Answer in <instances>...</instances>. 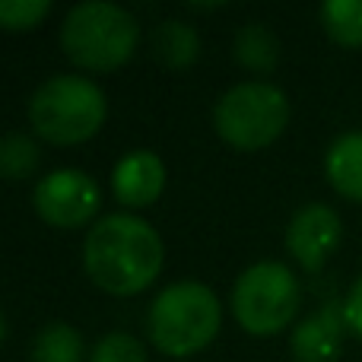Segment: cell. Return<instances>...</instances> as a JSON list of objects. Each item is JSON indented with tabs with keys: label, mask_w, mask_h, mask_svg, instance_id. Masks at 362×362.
<instances>
[{
	"label": "cell",
	"mask_w": 362,
	"mask_h": 362,
	"mask_svg": "<svg viewBox=\"0 0 362 362\" xmlns=\"http://www.w3.org/2000/svg\"><path fill=\"white\" fill-rule=\"evenodd\" d=\"M163 257L159 232L134 213H108L95 219L83 242V267L108 296H137L153 286Z\"/></svg>",
	"instance_id": "1"
},
{
	"label": "cell",
	"mask_w": 362,
	"mask_h": 362,
	"mask_svg": "<svg viewBox=\"0 0 362 362\" xmlns=\"http://www.w3.org/2000/svg\"><path fill=\"white\" fill-rule=\"evenodd\" d=\"M140 45V25L124 6L83 0L70 6L61 25V48L80 70L112 74L124 67Z\"/></svg>",
	"instance_id": "2"
},
{
	"label": "cell",
	"mask_w": 362,
	"mask_h": 362,
	"mask_svg": "<svg viewBox=\"0 0 362 362\" xmlns=\"http://www.w3.org/2000/svg\"><path fill=\"white\" fill-rule=\"evenodd\" d=\"M108 115L105 93L95 80L57 74L45 80L29 99V124L45 144L76 146L102 131Z\"/></svg>",
	"instance_id": "3"
},
{
	"label": "cell",
	"mask_w": 362,
	"mask_h": 362,
	"mask_svg": "<svg viewBox=\"0 0 362 362\" xmlns=\"http://www.w3.org/2000/svg\"><path fill=\"white\" fill-rule=\"evenodd\" d=\"M146 327L159 353L185 359L216 340L223 327V305L206 283L178 280L153 299Z\"/></svg>",
	"instance_id": "4"
},
{
	"label": "cell",
	"mask_w": 362,
	"mask_h": 362,
	"mask_svg": "<svg viewBox=\"0 0 362 362\" xmlns=\"http://www.w3.org/2000/svg\"><path fill=\"white\" fill-rule=\"evenodd\" d=\"M302 286L280 261H257L242 270L232 286V315L251 337H274L296 321Z\"/></svg>",
	"instance_id": "5"
},
{
	"label": "cell",
	"mask_w": 362,
	"mask_h": 362,
	"mask_svg": "<svg viewBox=\"0 0 362 362\" xmlns=\"http://www.w3.org/2000/svg\"><path fill=\"white\" fill-rule=\"evenodd\" d=\"M289 124V99L274 83H238L219 95L213 108V127L229 146L255 153L283 137Z\"/></svg>",
	"instance_id": "6"
},
{
	"label": "cell",
	"mask_w": 362,
	"mask_h": 362,
	"mask_svg": "<svg viewBox=\"0 0 362 362\" xmlns=\"http://www.w3.org/2000/svg\"><path fill=\"white\" fill-rule=\"evenodd\" d=\"M32 204H35L38 219H45L54 229H80L95 219L102 194L99 185L83 169H54L38 178Z\"/></svg>",
	"instance_id": "7"
},
{
	"label": "cell",
	"mask_w": 362,
	"mask_h": 362,
	"mask_svg": "<svg viewBox=\"0 0 362 362\" xmlns=\"http://www.w3.org/2000/svg\"><path fill=\"white\" fill-rule=\"evenodd\" d=\"M344 238L340 213L327 204H305L293 213L286 226V251L302 270L318 274Z\"/></svg>",
	"instance_id": "8"
},
{
	"label": "cell",
	"mask_w": 362,
	"mask_h": 362,
	"mask_svg": "<svg viewBox=\"0 0 362 362\" xmlns=\"http://www.w3.org/2000/svg\"><path fill=\"white\" fill-rule=\"evenodd\" d=\"M165 191V163L153 150H134L121 156L112 169V194L121 206L144 210Z\"/></svg>",
	"instance_id": "9"
},
{
	"label": "cell",
	"mask_w": 362,
	"mask_h": 362,
	"mask_svg": "<svg viewBox=\"0 0 362 362\" xmlns=\"http://www.w3.org/2000/svg\"><path fill=\"white\" fill-rule=\"evenodd\" d=\"M346 337L344 302H327L305 321H299L289 337L293 362H337Z\"/></svg>",
	"instance_id": "10"
},
{
	"label": "cell",
	"mask_w": 362,
	"mask_h": 362,
	"mask_svg": "<svg viewBox=\"0 0 362 362\" xmlns=\"http://www.w3.org/2000/svg\"><path fill=\"white\" fill-rule=\"evenodd\" d=\"M325 175L340 197L362 204V131H346L327 146Z\"/></svg>",
	"instance_id": "11"
},
{
	"label": "cell",
	"mask_w": 362,
	"mask_h": 362,
	"mask_svg": "<svg viewBox=\"0 0 362 362\" xmlns=\"http://www.w3.org/2000/svg\"><path fill=\"white\" fill-rule=\"evenodd\" d=\"M153 51L165 67L185 70L200 57V35L185 19H165L153 32Z\"/></svg>",
	"instance_id": "12"
},
{
	"label": "cell",
	"mask_w": 362,
	"mask_h": 362,
	"mask_svg": "<svg viewBox=\"0 0 362 362\" xmlns=\"http://www.w3.org/2000/svg\"><path fill=\"white\" fill-rule=\"evenodd\" d=\"M232 51H235V61L251 74H270L276 67V61H280V42L264 23L242 25L235 32Z\"/></svg>",
	"instance_id": "13"
},
{
	"label": "cell",
	"mask_w": 362,
	"mask_h": 362,
	"mask_svg": "<svg viewBox=\"0 0 362 362\" xmlns=\"http://www.w3.org/2000/svg\"><path fill=\"white\" fill-rule=\"evenodd\" d=\"M86 346L74 325L54 321L45 325L32 340V362H83Z\"/></svg>",
	"instance_id": "14"
},
{
	"label": "cell",
	"mask_w": 362,
	"mask_h": 362,
	"mask_svg": "<svg viewBox=\"0 0 362 362\" xmlns=\"http://www.w3.org/2000/svg\"><path fill=\"white\" fill-rule=\"evenodd\" d=\"M318 16L337 45L362 48V0H327Z\"/></svg>",
	"instance_id": "15"
},
{
	"label": "cell",
	"mask_w": 362,
	"mask_h": 362,
	"mask_svg": "<svg viewBox=\"0 0 362 362\" xmlns=\"http://www.w3.org/2000/svg\"><path fill=\"white\" fill-rule=\"evenodd\" d=\"M38 163H42V150L29 134H4L0 137V178L6 181H23L35 175Z\"/></svg>",
	"instance_id": "16"
},
{
	"label": "cell",
	"mask_w": 362,
	"mask_h": 362,
	"mask_svg": "<svg viewBox=\"0 0 362 362\" xmlns=\"http://www.w3.org/2000/svg\"><path fill=\"white\" fill-rule=\"evenodd\" d=\"M89 362H146V346L134 334L112 331L99 337V344L89 353Z\"/></svg>",
	"instance_id": "17"
},
{
	"label": "cell",
	"mask_w": 362,
	"mask_h": 362,
	"mask_svg": "<svg viewBox=\"0 0 362 362\" xmlns=\"http://www.w3.org/2000/svg\"><path fill=\"white\" fill-rule=\"evenodd\" d=\"M51 13L48 0H0V29L29 32Z\"/></svg>",
	"instance_id": "18"
},
{
	"label": "cell",
	"mask_w": 362,
	"mask_h": 362,
	"mask_svg": "<svg viewBox=\"0 0 362 362\" xmlns=\"http://www.w3.org/2000/svg\"><path fill=\"white\" fill-rule=\"evenodd\" d=\"M344 318H346V331L362 340V274L356 276V283L350 286V293L344 299Z\"/></svg>",
	"instance_id": "19"
},
{
	"label": "cell",
	"mask_w": 362,
	"mask_h": 362,
	"mask_svg": "<svg viewBox=\"0 0 362 362\" xmlns=\"http://www.w3.org/2000/svg\"><path fill=\"white\" fill-rule=\"evenodd\" d=\"M6 340V318H4V312H0V344Z\"/></svg>",
	"instance_id": "20"
}]
</instances>
